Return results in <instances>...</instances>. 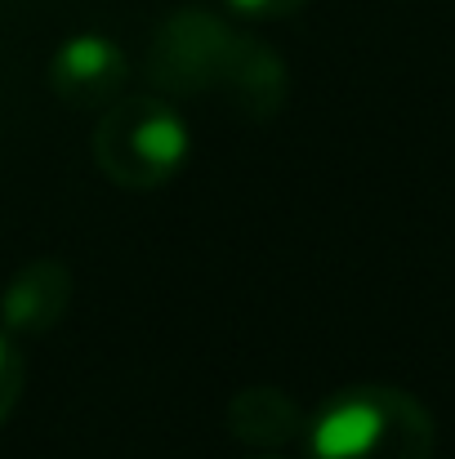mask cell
Wrapping results in <instances>:
<instances>
[{
    "label": "cell",
    "mask_w": 455,
    "mask_h": 459,
    "mask_svg": "<svg viewBox=\"0 0 455 459\" xmlns=\"http://www.w3.org/2000/svg\"><path fill=\"white\" fill-rule=\"evenodd\" d=\"M152 85L170 99H223L250 121L282 112L291 76L277 49L210 9L170 13L148 45Z\"/></svg>",
    "instance_id": "1"
},
{
    "label": "cell",
    "mask_w": 455,
    "mask_h": 459,
    "mask_svg": "<svg viewBox=\"0 0 455 459\" xmlns=\"http://www.w3.org/2000/svg\"><path fill=\"white\" fill-rule=\"evenodd\" d=\"M308 459H433V415L393 384H353L308 420Z\"/></svg>",
    "instance_id": "2"
},
{
    "label": "cell",
    "mask_w": 455,
    "mask_h": 459,
    "mask_svg": "<svg viewBox=\"0 0 455 459\" xmlns=\"http://www.w3.org/2000/svg\"><path fill=\"white\" fill-rule=\"evenodd\" d=\"M188 160V126L156 94H126L103 108L94 130V165L126 192L170 183Z\"/></svg>",
    "instance_id": "3"
},
{
    "label": "cell",
    "mask_w": 455,
    "mask_h": 459,
    "mask_svg": "<svg viewBox=\"0 0 455 459\" xmlns=\"http://www.w3.org/2000/svg\"><path fill=\"white\" fill-rule=\"evenodd\" d=\"M126 76H130V63H126V49L108 36H72L58 45V54L49 58V90L67 103V108H108L121 99L126 90Z\"/></svg>",
    "instance_id": "4"
},
{
    "label": "cell",
    "mask_w": 455,
    "mask_h": 459,
    "mask_svg": "<svg viewBox=\"0 0 455 459\" xmlns=\"http://www.w3.org/2000/svg\"><path fill=\"white\" fill-rule=\"evenodd\" d=\"M67 307H72V273L58 259H31L9 277L0 295V321L9 334L36 339L54 330L67 316Z\"/></svg>",
    "instance_id": "5"
},
{
    "label": "cell",
    "mask_w": 455,
    "mask_h": 459,
    "mask_svg": "<svg viewBox=\"0 0 455 459\" xmlns=\"http://www.w3.org/2000/svg\"><path fill=\"white\" fill-rule=\"evenodd\" d=\"M303 429H308V420H303L300 402L273 384H250L228 402V433L246 446L277 451V446L295 442Z\"/></svg>",
    "instance_id": "6"
},
{
    "label": "cell",
    "mask_w": 455,
    "mask_h": 459,
    "mask_svg": "<svg viewBox=\"0 0 455 459\" xmlns=\"http://www.w3.org/2000/svg\"><path fill=\"white\" fill-rule=\"evenodd\" d=\"M22 379H27V366H22V352L13 348L9 334H0V424L13 415L18 397H22Z\"/></svg>",
    "instance_id": "7"
},
{
    "label": "cell",
    "mask_w": 455,
    "mask_h": 459,
    "mask_svg": "<svg viewBox=\"0 0 455 459\" xmlns=\"http://www.w3.org/2000/svg\"><path fill=\"white\" fill-rule=\"evenodd\" d=\"M237 13H250V18H286V13H295L303 9L308 0H228Z\"/></svg>",
    "instance_id": "8"
},
{
    "label": "cell",
    "mask_w": 455,
    "mask_h": 459,
    "mask_svg": "<svg viewBox=\"0 0 455 459\" xmlns=\"http://www.w3.org/2000/svg\"><path fill=\"white\" fill-rule=\"evenodd\" d=\"M255 459H277V455H255Z\"/></svg>",
    "instance_id": "9"
}]
</instances>
